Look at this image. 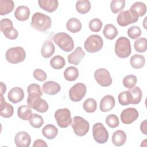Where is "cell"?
Returning <instances> with one entry per match:
<instances>
[{
  "instance_id": "25",
  "label": "cell",
  "mask_w": 147,
  "mask_h": 147,
  "mask_svg": "<svg viewBox=\"0 0 147 147\" xmlns=\"http://www.w3.org/2000/svg\"><path fill=\"white\" fill-rule=\"evenodd\" d=\"M129 10L139 18V17H142L145 14L146 6L142 2H136L131 5Z\"/></svg>"
},
{
  "instance_id": "7",
  "label": "cell",
  "mask_w": 147,
  "mask_h": 147,
  "mask_svg": "<svg viewBox=\"0 0 147 147\" xmlns=\"http://www.w3.org/2000/svg\"><path fill=\"white\" fill-rule=\"evenodd\" d=\"M102 38L97 34L90 35L84 42V48L89 53H95L99 51L103 47Z\"/></svg>"
},
{
  "instance_id": "22",
  "label": "cell",
  "mask_w": 147,
  "mask_h": 147,
  "mask_svg": "<svg viewBox=\"0 0 147 147\" xmlns=\"http://www.w3.org/2000/svg\"><path fill=\"white\" fill-rule=\"evenodd\" d=\"M30 16V10L26 6H20L17 7L14 16L16 18L20 21H24L27 20Z\"/></svg>"
},
{
  "instance_id": "43",
  "label": "cell",
  "mask_w": 147,
  "mask_h": 147,
  "mask_svg": "<svg viewBox=\"0 0 147 147\" xmlns=\"http://www.w3.org/2000/svg\"><path fill=\"white\" fill-rule=\"evenodd\" d=\"M2 32L5 36L10 40H15L18 36V31L13 27L6 29L3 30Z\"/></svg>"
},
{
  "instance_id": "14",
  "label": "cell",
  "mask_w": 147,
  "mask_h": 147,
  "mask_svg": "<svg viewBox=\"0 0 147 147\" xmlns=\"http://www.w3.org/2000/svg\"><path fill=\"white\" fill-rule=\"evenodd\" d=\"M14 142L18 147H29L31 142V138L28 133L21 131L15 136Z\"/></svg>"
},
{
  "instance_id": "41",
  "label": "cell",
  "mask_w": 147,
  "mask_h": 147,
  "mask_svg": "<svg viewBox=\"0 0 147 147\" xmlns=\"http://www.w3.org/2000/svg\"><path fill=\"white\" fill-rule=\"evenodd\" d=\"M106 122L110 128H115L119 124L118 117L115 114H110L106 118Z\"/></svg>"
},
{
  "instance_id": "37",
  "label": "cell",
  "mask_w": 147,
  "mask_h": 147,
  "mask_svg": "<svg viewBox=\"0 0 147 147\" xmlns=\"http://www.w3.org/2000/svg\"><path fill=\"white\" fill-rule=\"evenodd\" d=\"M29 121L30 125L33 127L37 129L41 127L44 123L43 118L37 114H33Z\"/></svg>"
},
{
  "instance_id": "11",
  "label": "cell",
  "mask_w": 147,
  "mask_h": 147,
  "mask_svg": "<svg viewBox=\"0 0 147 147\" xmlns=\"http://www.w3.org/2000/svg\"><path fill=\"white\" fill-rule=\"evenodd\" d=\"M94 78L101 86L108 87L112 83V79L110 72L106 69L99 68L94 72Z\"/></svg>"
},
{
  "instance_id": "39",
  "label": "cell",
  "mask_w": 147,
  "mask_h": 147,
  "mask_svg": "<svg viewBox=\"0 0 147 147\" xmlns=\"http://www.w3.org/2000/svg\"><path fill=\"white\" fill-rule=\"evenodd\" d=\"M125 6V0H113L111 2L110 8L113 13L116 14L122 10Z\"/></svg>"
},
{
  "instance_id": "20",
  "label": "cell",
  "mask_w": 147,
  "mask_h": 147,
  "mask_svg": "<svg viewBox=\"0 0 147 147\" xmlns=\"http://www.w3.org/2000/svg\"><path fill=\"white\" fill-rule=\"evenodd\" d=\"M127 91L130 104L137 105L140 102L142 98V93L141 88L139 87H134Z\"/></svg>"
},
{
  "instance_id": "10",
  "label": "cell",
  "mask_w": 147,
  "mask_h": 147,
  "mask_svg": "<svg viewBox=\"0 0 147 147\" xmlns=\"http://www.w3.org/2000/svg\"><path fill=\"white\" fill-rule=\"evenodd\" d=\"M87 88L82 83H78L74 85L69 91V99L73 102H79L85 96Z\"/></svg>"
},
{
  "instance_id": "5",
  "label": "cell",
  "mask_w": 147,
  "mask_h": 147,
  "mask_svg": "<svg viewBox=\"0 0 147 147\" xmlns=\"http://www.w3.org/2000/svg\"><path fill=\"white\" fill-rule=\"evenodd\" d=\"M7 61L12 64H17L23 61L26 57V52L21 47L9 48L5 54Z\"/></svg>"
},
{
  "instance_id": "4",
  "label": "cell",
  "mask_w": 147,
  "mask_h": 147,
  "mask_svg": "<svg viewBox=\"0 0 147 147\" xmlns=\"http://www.w3.org/2000/svg\"><path fill=\"white\" fill-rule=\"evenodd\" d=\"M114 49L118 57L124 59L129 57L131 52L130 40L125 37H120L115 42Z\"/></svg>"
},
{
  "instance_id": "30",
  "label": "cell",
  "mask_w": 147,
  "mask_h": 147,
  "mask_svg": "<svg viewBox=\"0 0 147 147\" xmlns=\"http://www.w3.org/2000/svg\"><path fill=\"white\" fill-rule=\"evenodd\" d=\"M131 66L135 69L142 68L145 64V59L144 56L138 54H135L130 59Z\"/></svg>"
},
{
  "instance_id": "36",
  "label": "cell",
  "mask_w": 147,
  "mask_h": 147,
  "mask_svg": "<svg viewBox=\"0 0 147 147\" xmlns=\"http://www.w3.org/2000/svg\"><path fill=\"white\" fill-rule=\"evenodd\" d=\"M134 47L135 50L140 53L145 52L147 49V40L145 37H141L134 41Z\"/></svg>"
},
{
  "instance_id": "27",
  "label": "cell",
  "mask_w": 147,
  "mask_h": 147,
  "mask_svg": "<svg viewBox=\"0 0 147 147\" xmlns=\"http://www.w3.org/2000/svg\"><path fill=\"white\" fill-rule=\"evenodd\" d=\"M42 133L47 138L52 140L57 136L58 134V130L55 126L51 124H48L43 127Z\"/></svg>"
},
{
  "instance_id": "21",
  "label": "cell",
  "mask_w": 147,
  "mask_h": 147,
  "mask_svg": "<svg viewBox=\"0 0 147 147\" xmlns=\"http://www.w3.org/2000/svg\"><path fill=\"white\" fill-rule=\"evenodd\" d=\"M38 3L40 8L49 13L55 11L59 5L57 0H39Z\"/></svg>"
},
{
  "instance_id": "48",
  "label": "cell",
  "mask_w": 147,
  "mask_h": 147,
  "mask_svg": "<svg viewBox=\"0 0 147 147\" xmlns=\"http://www.w3.org/2000/svg\"><path fill=\"white\" fill-rule=\"evenodd\" d=\"M33 147H38V146H48V145L46 144V142L42 140H40V139H38L37 140H36L34 142V144L33 145Z\"/></svg>"
},
{
  "instance_id": "44",
  "label": "cell",
  "mask_w": 147,
  "mask_h": 147,
  "mask_svg": "<svg viewBox=\"0 0 147 147\" xmlns=\"http://www.w3.org/2000/svg\"><path fill=\"white\" fill-rule=\"evenodd\" d=\"M118 102H119V104H121L122 106H126V105H130L127 91H125L121 92L118 95Z\"/></svg>"
},
{
  "instance_id": "46",
  "label": "cell",
  "mask_w": 147,
  "mask_h": 147,
  "mask_svg": "<svg viewBox=\"0 0 147 147\" xmlns=\"http://www.w3.org/2000/svg\"><path fill=\"white\" fill-rule=\"evenodd\" d=\"M13 27V22L12 21L8 19V18H3L0 21V29L1 31L2 32L3 30L9 28H12Z\"/></svg>"
},
{
  "instance_id": "40",
  "label": "cell",
  "mask_w": 147,
  "mask_h": 147,
  "mask_svg": "<svg viewBox=\"0 0 147 147\" xmlns=\"http://www.w3.org/2000/svg\"><path fill=\"white\" fill-rule=\"evenodd\" d=\"M103 23L99 18L92 19L88 24L90 29L92 32H99L102 27Z\"/></svg>"
},
{
  "instance_id": "50",
  "label": "cell",
  "mask_w": 147,
  "mask_h": 147,
  "mask_svg": "<svg viewBox=\"0 0 147 147\" xmlns=\"http://www.w3.org/2000/svg\"><path fill=\"white\" fill-rule=\"evenodd\" d=\"M6 91V87L3 82H1V95H3Z\"/></svg>"
},
{
  "instance_id": "3",
  "label": "cell",
  "mask_w": 147,
  "mask_h": 147,
  "mask_svg": "<svg viewBox=\"0 0 147 147\" xmlns=\"http://www.w3.org/2000/svg\"><path fill=\"white\" fill-rule=\"evenodd\" d=\"M53 41L63 51L71 52L74 48V42L70 35L66 33H58L53 37Z\"/></svg>"
},
{
  "instance_id": "6",
  "label": "cell",
  "mask_w": 147,
  "mask_h": 147,
  "mask_svg": "<svg viewBox=\"0 0 147 147\" xmlns=\"http://www.w3.org/2000/svg\"><path fill=\"white\" fill-rule=\"evenodd\" d=\"M71 125L75 134L78 136H84L89 131L90 124L88 122L80 116L74 117Z\"/></svg>"
},
{
  "instance_id": "26",
  "label": "cell",
  "mask_w": 147,
  "mask_h": 147,
  "mask_svg": "<svg viewBox=\"0 0 147 147\" xmlns=\"http://www.w3.org/2000/svg\"><path fill=\"white\" fill-rule=\"evenodd\" d=\"M14 7L12 0H0V14L4 16L11 12Z\"/></svg>"
},
{
  "instance_id": "35",
  "label": "cell",
  "mask_w": 147,
  "mask_h": 147,
  "mask_svg": "<svg viewBox=\"0 0 147 147\" xmlns=\"http://www.w3.org/2000/svg\"><path fill=\"white\" fill-rule=\"evenodd\" d=\"M83 109L87 113H94L96 110L97 103L93 98H88L83 103Z\"/></svg>"
},
{
  "instance_id": "17",
  "label": "cell",
  "mask_w": 147,
  "mask_h": 147,
  "mask_svg": "<svg viewBox=\"0 0 147 147\" xmlns=\"http://www.w3.org/2000/svg\"><path fill=\"white\" fill-rule=\"evenodd\" d=\"M85 52L82 48L80 47H78L72 53L68 56V61L70 64L76 65H79L82 59L85 56Z\"/></svg>"
},
{
  "instance_id": "2",
  "label": "cell",
  "mask_w": 147,
  "mask_h": 147,
  "mask_svg": "<svg viewBox=\"0 0 147 147\" xmlns=\"http://www.w3.org/2000/svg\"><path fill=\"white\" fill-rule=\"evenodd\" d=\"M52 25V20L47 15L37 12L35 13L31 20V25L36 30L45 32L49 29Z\"/></svg>"
},
{
  "instance_id": "32",
  "label": "cell",
  "mask_w": 147,
  "mask_h": 147,
  "mask_svg": "<svg viewBox=\"0 0 147 147\" xmlns=\"http://www.w3.org/2000/svg\"><path fill=\"white\" fill-rule=\"evenodd\" d=\"M32 114L30 107L26 105H22L20 106L17 110L18 117L22 120H29Z\"/></svg>"
},
{
  "instance_id": "45",
  "label": "cell",
  "mask_w": 147,
  "mask_h": 147,
  "mask_svg": "<svg viewBox=\"0 0 147 147\" xmlns=\"http://www.w3.org/2000/svg\"><path fill=\"white\" fill-rule=\"evenodd\" d=\"M33 75L35 79L40 82L45 81L47 78V74L44 71L41 69H36L33 71Z\"/></svg>"
},
{
  "instance_id": "13",
  "label": "cell",
  "mask_w": 147,
  "mask_h": 147,
  "mask_svg": "<svg viewBox=\"0 0 147 147\" xmlns=\"http://www.w3.org/2000/svg\"><path fill=\"white\" fill-rule=\"evenodd\" d=\"M138 112L135 108L129 107L122 111L121 119L124 124H130L138 118Z\"/></svg>"
},
{
  "instance_id": "31",
  "label": "cell",
  "mask_w": 147,
  "mask_h": 147,
  "mask_svg": "<svg viewBox=\"0 0 147 147\" xmlns=\"http://www.w3.org/2000/svg\"><path fill=\"white\" fill-rule=\"evenodd\" d=\"M64 78L69 82H72L77 79L79 76L78 69L74 66L67 67L64 72Z\"/></svg>"
},
{
  "instance_id": "29",
  "label": "cell",
  "mask_w": 147,
  "mask_h": 147,
  "mask_svg": "<svg viewBox=\"0 0 147 147\" xmlns=\"http://www.w3.org/2000/svg\"><path fill=\"white\" fill-rule=\"evenodd\" d=\"M103 33L107 39L112 40L117 36L118 30L114 25L109 24L105 26Z\"/></svg>"
},
{
  "instance_id": "9",
  "label": "cell",
  "mask_w": 147,
  "mask_h": 147,
  "mask_svg": "<svg viewBox=\"0 0 147 147\" xmlns=\"http://www.w3.org/2000/svg\"><path fill=\"white\" fill-rule=\"evenodd\" d=\"M92 134L95 141L98 144L106 143L109 138V133L104 125L100 122L96 123L92 127Z\"/></svg>"
},
{
  "instance_id": "1",
  "label": "cell",
  "mask_w": 147,
  "mask_h": 147,
  "mask_svg": "<svg viewBox=\"0 0 147 147\" xmlns=\"http://www.w3.org/2000/svg\"><path fill=\"white\" fill-rule=\"evenodd\" d=\"M27 98L28 106L39 113H45L49 108L48 103L41 98L42 95L35 92H29Z\"/></svg>"
},
{
  "instance_id": "28",
  "label": "cell",
  "mask_w": 147,
  "mask_h": 147,
  "mask_svg": "<svg viewBox=\"0 0 147 147\" xmlns=\"http://www.w3.org/2000/svg\"><path fill=\"white\" fill-rule=\"evenodd\" d=\"M81 22L76 18H71L68 20L66 27L68 31L71 33H77L82 29Z\"/></svg>"
},
{
  "instance_id": "23",
  "label": "cell",
  "mask_w": 147,
  "mask_h": 147,
  "mask_svg": "<svg viewBox=\"0 0 147 147\" xmlns=\"http://www.w3.org/2000/svg\"><path fill=\"white\" fill-rule=\"evenodd\" d=\"M55 51V47L53 42L51 41H45L41 47V53L43 57L49 58L52 56Z\"/></svg>"
},
{
  "instance_id": "33",
  "label": "cell",
  "mask_w": 147,
  "mask_h": 147,
  "mask_svg": "<svg viewBox=\"0 0 147 147\" xmlns=\"http://www.w3.org/2000/svg\"><path fill=\"white\" fill-rule=\"evenodd\" d=\"M91 9V3L88 0H79L76 3V9L80 14L88 13Z\"/></svg>"
},
{
  "instance_id": "49",
  "label": "cell",
  "mask_w": 147,
  "mask_h": 147,
  "mask_svg": "<svg viewBox=\"0 0 147 147\" xmlns=\"http://www.w3.org/2000/svg\"><path fill=\"white\" fill-rule=\"evenodd\" d=\"M140 130L141 132L146 135L147 134V130H146V120H144L142 121L140 125Z\"/></svg>"
},
{
  "instance_id": "19",
  "label": "cell",
  "mask_w": 147,
  "mask_h": 147,
  "mask_svg": "<svg viewBox=\"0 0 147 147\" xmlns=\"http://www.w3.org/2000/svg\"><path fill=\"white\" fill-rule=\"evenodd\" d=\"M42 91L48 95H55L61 89L60 86L57 82L53 81H47L42 85Z\"/></svg>"
},
{
  "instance_id": "24",
  "label": "cell",
  "mask_w": 147,
  "mask_h": 147,
  "mask_svg": "<svg viewBox=\"0 0 147 147\" xmlns=\"http://www.w3.org/2000/svg\"><path fill=\"white\" fill-rule=\"evenodd\" d=\"M126 141V133L121 130H118L113 133L112 136V142L117 146H122Z\"/></svg>"
},
{
  "instance_id": "42",
  "label": "cell",
  "mask_w": 147,
  "mask_h": 147,
  "mask_svg": "<svg viewBox=\"0 0 147 147\" xmlns=\"http://www.w3.org/2000/svg\"><path fill=\"white\" fill-rule=\"evenodd\" d=\"M141 34V30L137 26H132L127 30V35L131 39H136Z\"/></svg>"
},
{
  "instance_id": "18",
  "label": "cell",
  "mask_w": 147,
  "mask_h": 147,
  "mask_svg": "<svg viewBox=\"0 0 147 147\" xmlns=\"http://www.w3.org/2000/svg\"><path fill=\"white\" fill-rule=\"evenodd\" d=\"M13 107L5 102L3 95H1V103H0V114L2 117L10 118L13 115Z\"/></svg>"
},
{
  "instance_id": "34",
  "label": "cell",
  "mask_w": 147,
  "mask_h": 147,
  "mask_svg": "<svg viewBox=\"0 0 147 147\" xmlns=\"http://www.w3.org/2000/svg\"><path fill=\"white\" fill-rule=\"evenodd\" d=\"M50 64L53 68L55 69H60L64 67L65 61L63 57L60 55H56L51 59Z\"/></svg>"
},
{
  "instance_id": "15",
  "label": "cell",
  "mask_w": 147,
  "mask_h": 147,
  "mask_svg": "<svg viewBox=\"0 0 147 147\" xmlns=\"http://www.w3.org/2000/svg\"><path fill=\"white\" fill-rule=\"evenodd\" d=\"M24 95V92L21 88L15 87L9 91L7 94V98L11 103H17L23 100Z\"/></svg>"
},
{
  "instance_id": "38",
  "label": "cell",
  "mask_w": 147,
  "mask_h": 147,
  "mask_svg": "<svg viewBox=\"0 0 147 147\" xmlns=\"http://www.w3.org/2000/svg\"><path fill=\"white\" fill-rule=\"evenodd\" d=\"M137 82V77L133 75H129L126 76L122 80L123 84L125 87L130 89L135 86Z\"/></svg>"
},
{
  "instance_id": "12",
  "label": "cell",
  "mask_w": 147,
  "mask_h": 147,
  "mask_svg": "<svg viewBox=\"0 0 147 147\" xmlns=\"http://www.w3.org/2000/svg\"><path fill=\"white\" fill-rule=\"evenodd\" d=\"M138 17L130 10L122 11L117 16V21L121 26H126L129 24L136 22Z\"/></svg>"
},
{
  "instance_id": "47",
  "label": "cell",
  "mask_w": 147,
  "mask_h": 147,
  "mask_svg": "<svg viewBox=\"0 0 147 147\" xmlns=\"http://www.w3.org/2000/svg\"><path fill=\"white\" fill-rule=\"evenodd\" d=\"M27 91H28V92H37V93H39V94H40L41 95H42V92L41 90L40 86L37 84H35V83L30 84L28 87Z\"/></svg>"
},
{
  "instance_id": "16",
  "label": "cell",
  "mask_w": 147,
  "mask_h": 147,
  "mask_svg": "<svg viewBox=\"0 0 147 147\" xmlns=\"http://www.w3.org/2000/svg\"><path fill=\"white\" fill-rule=\"evenodd\" d=\"M115 104V102L114 97L112 95H107L100 100L99 109L102 112H107L114 107Z\"/></svg>"
},
{
  "instance_id": "8",
  "label": "cell",
  "mask_w": 147,
  "mask_h": 147,
  "mask_svg": "<svg viewBox=\"0 0 147 147\" xmlns=\"http://www.w3.org/2000/svg\"><path fill=\"white\" fill-rule=\"evenodd\" d=\"M55 118L58 126L61 128H66L71 124V112L67 108L57 110L55 113Z\"/></svg>"
}]
</instances>
